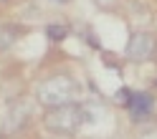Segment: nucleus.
Listing matches in <instances>:
<instances>
[{
    "mask_svg": "<svg viewBox=\"0 0 157 139\" xmlns=\"http://www.w3.org/2000/svg\"><path fill=\"white\" fill-rule=\"evenodd\" d=\"M74 96H76V81H74L68 73L48 76L46 81L38 86V91H36L38 104L46 106V109H56V106L71 104Z\"/></svg>",
    "mask_w": 157,
    "mask_h": 139,
    "instance_id": "f257e3e1",
    "label": "nucleus"
},
{
    "mask_svg": "<svg viewBox=\"0 0 157 139\" xmlns=\"http://www.w3.org/2000/svg\"><path fill=\"white\" fill-rule=\"evenodd\" d=\"M43 124L48 132H53L58 137H68L84 124V109L76 104H63V106L48 109L43 116Z\"/></svg>",
    "mask_w": 157,
    "mask_h": 139,
    "instance_id": "f03ea898",
    "label": "nucleus"
},
{
    "mask_svg": "<svg viewBox=\"0 0 157 139\" xmlns=\"http://www.w3.org/2000/svg\"><path fill=\"white\" fill-rule=\"evenodd\" d=\"M155 48H157V38L147 31H134L127 41V48H124V56L129 58L132 63H144L155 56Z\"/></svg>",
    "mask_w": 157,
    "mask_h": 139,
    "instance_id": "7ed1b4c3",
    "label": "nucleus"
},
{
    "mask_svg": "<svg viewBox=\"0 0 157 139\" xmlns=\"http://www.w3.org/2000/svg\"><path fill=\"white\" fill-rule=\"evenodd\" d=\"M28 122H31V104L25 99H15L8 106V114H5V132H18Z\"/></svg>",
    "mask_w": 157,
    "mask_h": 139,
    "instance_id": "20e7f679",
    "label": "nucleus"
},
{
    "mask_svg": "<svg viewBox=\"0 0 157 139\" xmlns=\"http://www.w3.org/2000/svg\"><path fill=\"white\" fill-rule=\"evenodd\" d=\"M127 109H129L134 116H147V114H152V109H155V99L150 94H144V91H134L127 99Z\"/></svg>",
    "mask_w": 157,
    "mask_h": 139,
    "instance_id": "39448f33",
    "label": "nucleus"
},
{
    "mask_svg": "<svg viewBox=\"0 0 157 139\" xmlns=\"http://www.w3.org/2000/svg\"><path fill=\"white\" fill-rule=\"evenodd\" d=\"M15 41H18V28L15 25H0V51L13 48Z\"/></svg>",
    "mask_w": 157,
    "mask_h": 139,
    "instance_id": "423d86ee",
    "label": "nucleus"
},
{
    "mask_svg": "<svg viewBox=\"0 0 157 139\" xmlns=\"http://www.w3.org/2000/svg\"><path fill=\"white\" fill-rule=\"evenodd\" d=\"M46 36L51 38V41H61V38L68 36V28L66 25H48L46 28Z\"/></svg>",
    "mask_w": 157,
    "mask_h": 139,
    "instance_id": "0eeeda50",
    "label": "nucleus"
},
{
    "mask_svg": "<svg viewBox=\"0 0 157 139\" xmlns=\"http://www.w3.org/2000/svg\"><path fill=\"white\" fill-rule=\"evenodd\" d=\"M96 5H101V8H112V5H117V0H96Z\"/></svg>",
    "mask_w": 157,
    "mask_h": 139,
    "instance_id": "6e6552de",
    "label": "nucleus"
},
{
    "mask_svg": "<svg viewBox=\"0 0 157 139\" xmlns=\"http://www.w3.org/2000/svg\"><path fill=\"white\" fill-rule=\"evenodd\" d=\"M58 3H68V0H58Z\"/></svg>",
    "mask_w": 157,
    "mask_h": 139,
    "instance_id": "1a4fd4ad",
    "label": "nucleus"
},
{
    "mask_svg": "<svg viewBox=\"0 0 157 139\" xmlns=\"http://www.w3.org/2000/svg\"><path fill=\"white\" fill-rule=\"evenodd\" d=\"M0 3H3V0H0Z\"/></svg>",
    "mask_w": 157,
    "mask_h": 139,
    "instance_id": "9d476101",
    "label": "nucleus"
}]
</instances>
